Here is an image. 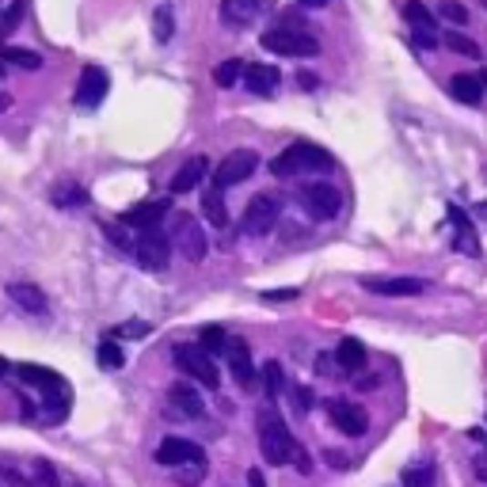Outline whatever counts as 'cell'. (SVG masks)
<instances>
[{
  "instance_id": "obj_1",
  "label": "cell",
  "mask_w": 487,
  "mask_h": 487,
  "mask_svg": "<svg viewBox=\"0 0 487 487\" xmlns=\"http://www.w3.org/2000/svg\"><path fill=\"white\" fill-rule=\"evenodd\" d=\"M335 160L328 149H320V145H309V141H298L289 145V149H282L279 157L270 160V172L279 179H293V176H320V172H331Z\"/></svg>"
},
{
  "instance_id": "obj_2",
  "label": "cell",
  "mask_w": 487,
  "mask_h": 487,
  "mask_svg": "<svg viewBox=\"0 0 487 487\" xmlns=\"http://www.w3.org/2000/svg\"><path fill=\"white\" fill-rule=\"evenodd\" d=\"M15 377L24 380V385L42 392V400H46V422L66 419V411H69V385L54 370H46V366H15Z\"/></svg>"
},
{
  "instance_id": "obj_3",
  "label": "cell",
  "mask_w": 487,
  "mask_h": 487,
  "mask_svg": "<svg viewBox=\"0 0 487 487\" xmlns=\"http://www.w3.org/2000/svg\"><path fill=\"white\" fill-rule=\"evenodd\" d=\"M256 427H259V450H263V457L270 464H289L293 446H298V441L289 438V427L282 422V415L267 408V411H259Z\"/></svg>"
},
{
  "instance_id": "obj_4",
  "label": "cell",
  "mask_w": 487,
  "mask_h": 487,
  "mask_svg": "<svg viewBox=\"0 0 487 487\" xmlns=\"http://www.w3.org/2000/svg\"><path fill=\"white\" fill-rule=\"evenodd\" d=\"M298 202H301V209L312 218V221H335L339 218V209H343V195H339V187H331V183H305L301 190H298Z\"/></svg>"
},
{
  "instance_id": "obj_5",
  "label": "cell",
  "mask_w": 487,
  "mask_h": 487,
  "mask_svg": "<svg viewBox=\"0 0 487 487\" xmlns=\"http://www.w3.org/2000/svg\"><path fill=\"white\" fill-rule=\"evenodd\" d=\"M263 46L270 54H282V57H316L320 54V42H316V35L301 31V27H274L263 35Z\"/></svg>"
},
{
  "instance_id": "obj_6",
  "label": "cell",
  "mask_w": 487,
  "mask_h": 487,
  "mask_svg": "<svg viewBox=\"0 0 487 487\" xmlns=\"http://www.w3.org/2000/svg\"><path fill=\"white\" fill-rule=\"evenodd\" d=\"M167 240L183 251V259H190V263L206 259V232H202L195 214H172V232H167Z\"/></svg>"
},
{
  "instance_id": "obj_7",
  "label": "cell",
  "mask_w": 487,
  "mask_h": 487,
  "mask_svg": "<svg viewBox=\"0 0 487 487\" xmlns=\"http://www.w3.org/2000/svg\"><path fill=\"white\" fill-rule=\"evenodd\" d=\"M176 366L187 373V377H195L202 389H218L221 385V373L214 366V358H209L198 343H179L176 347Z\"/></svg>"
},
{
  "instance_id": "obj_8",
  "label": "cell",
  "mask_w": 487,
  "mask_h": 487,
  "mask_svg": "<svg viewBox=\"0 0 487 487\" xmlns=\"http://www.w3.org/2000/svg\"><path fill=\"white\" fill-rule=\"evenodd\" d=\"M130 256H134L145 270H164L167 259H172V240H167L160 228L137 232V237L130 240Z\"/></svg>"
},
{
  "instance_id": "obj_9",
  "label": "cell",
  "mask_w": 487,
  "mask_h": 487,
  "mask_svg": "<svg viewBox=\"0 0 487 487\" xmlns=\"http://www.w3.org/2000/svg\"><path fill=\"white\" fill-rule=\"evenodd\" d=\"M282 218V206L274 195H259V198H251L248 209H244V218H240V232L244 237H267V232L279 225Z\"/></svg>"
},
{
  "instance_id": "obj_10",
  "label": "cell",
  "mask_w": 487,
  "mask_h": 487,
  "mask_svg": "<svg viewBox=\"0 0 487 487\" xmlns=\"http://www.w3.org/2000/svg\"><path fill=\"white\" fill-rule=\"evenodd\" d=\"M256 167H259V153H256V149H237V153H228L225 164L214 172V187H218V190L237 187V183H244V179L256 176Z\"/></svg>"
},
{
  "instance_id": "obj_11",
  "label": "cell",
  "mask_w": 487,
  "mask_h": 487,
  "mask_svg": "<svg viewBox=\"0 0 487 487\" xmlns=\"http://www.w3.org/2000/svg\"><path fill=\"white\" fill-rule=\"evenodd\" d=\"M328 415H331V422H335V427L339 431H343V434H350V438H362L366 431H370V415L362 411V408H358V404H350V400H328Z\"/></svg>"
},
{
  "instance_id": "obj_12",
  "label": "cell",
  "mask_w": 487,
  "mask_h": 487,
  "mask_svg": "<svg viewBox=\"0 0 487 487\" xmlns=\"http://www.w3.org/2000/svg\"><path fill=\"white\" fill-rule=\"evenodd\" d=\"M107 88H111V76L103 73L99 66H84V73H80V80H76V107H99L103 103V96H107Z\"/></svg>"
},
{
  "instance_id": "obj_13",
  "label": "cell",
  "mask_w": 487,
  "mask_h": 487,
  "mask_svg": "<svg viewBox=\"0 0 487 487\" xmlns=\"http://www.w3.org/2000/svg\"><path fill=\"white\" fill-rule=\"evenodd\" d=\"M164 218H172V206H167L164 198H157V202L130 206V209L122 214V225H126V228H137V232H149V228H160Z\"/></svg>"
},
{
  "instance_id": "obj_14",
  "label": "cell",
  "mask_w": 487,
  "mask_h": 487,
  "mask_svg": "<svg viewBox=\"0 0 487 487\" xmlns=\"http://www.w3.org/2000/svg\"><path fill=\"white\" fill-rule=\"evenodd\" d=\"M198 461H206L202 450L187 438H164L157 450V464H167V469H183V464H198Z\"/></svg>"
},
{
  "instance_id": "obj_15",
  "label": "cell",
  "mask_w": 487,
  "mask_h": 487,
  "mask_svg": "<svg viewBox=\"0 0 487 487\" xmlns=\"http://www.w3.org/2000/svg\"><path fill=\"white\" fill-rule=\"evenodd\" d=\"M225 358H228V370L237 377V385H244V389L256 385V362H251V350H248L244 339H228Z\"/></svg>"
},
{
  "instance_id": "obj_16",
  "label": "cell",
  "mask_w": 487,
  "mask_h": 487,
  "mask_svg": "<svg viewBox=\"0 0 487 487\" xmlns=\"http://www.w3.org/2000/svg\"><path fill=\"white\" fill-rule=\"evenodd\" d=\"M167 404H172L183 419H202L206 415V404H202V396L195 385H187V380H179V385L167 389Z\"/></svg>"
},
{
  "instance_id": "obj_17",
  "label": "cell",
  "mask_w": 487,
  "mask_h": 487,
  "mask_svg": "<svg viewBox=\"0 0 487 487\" xmlns=\"http://www.w3.org/2000/svg\"><path fill=\"white\" fill-rule=\"evenodd\" d=\"M206 172H209V160L206 157H187L183 167L172 176V195H190V190H195L206 179Z\"/></svg>"
},
{
  "instance_id": "obj_18",
  "label": "cell",
  "mask_w": 487,
  "mask_h": 487,
  "mask_svg": "<svg viewBox=\"0 0 487 487\" xmlns=\"http://www.w3.org/2000/svg\"><path fill=\"white\" fill-rule=\"evenodd\" d=\"M362 286L370 293H380V298H415V293H422L419 279H362Z\"/></svg>"
},
{
  "instance_id": "obj_19",
  "label": "cell",
  "mask_w": 487,
  "mask_h": 487,
  "mask_svg": "<svg viewBox=\"0 0 487 487\" xmlns=\"http://www.w3.org/2000/svg\"><path fill=\"white\" fill-rule=\"evenodd\" d=\"M279 69H274V66H244V84H248V92L251 96H274V92H279Z\"/></svg>"
},
{
  "instance_id": "obj_20",
  "label": "cell",
  "mask_w": 487,
  "mask_h": 487,
  "mask_svg": "<svg viewBox=\"0 0 487 487\" xmlns=\"http://www.w3.org/2000/svg\"><path fill=\"white\" fill-rule=\"evenodd\" d=\"M8 298L15 301V309H24L31 316L46 312V293H42L35 282H8Z\"/></svg>"
},
{
  "instance_id": "obj_21",
  "label": "cell",
  "mask_w": 487,
  "mask_h": 487,
  "mask_svg": "<svg viewBox=\"0 0 487 487\" xmlns=\"http://www.w3.org/2000/svg\"><path fill=\"white\" fill-rule=\"evenodd\" d=\"M263 12L259 0H221V19L228 27H248V24H256Z\"/></svg>"
},
{
  "instance_id": "obj_22",
  "label": "cell",
  "mask_w": 487,
  "mask_h": 487,
  "mask_svg": "<svg viewBox=\"0 0 487 487\" xmlns=\"http://www.w3.org/2000/svg\"><path fill=\"white\" fill-rule=\"evenodd\" d=\"M331 358H335V366H339V370H347V373H362L366 362H370V354H366V347L358 343V339H343V343H339V350H335Z\"/></svg>"
},
{
  "instance_id": "obj_23",
  "label": "cell",
  "mask_w": 487,
  "mask_h": 487,
  "mask_svg": "<svg viewBox=\"0 0 487 487\" xmlns=\"http://www.w3.org/2000/svg\"><path fill=\"white\" fill-rule=\"evenodd\" d=\"M450 225H453V237H457V251H464V256H480L476 228H472V221L464 218L457 206H450Z\"/></svg>"
},
{
  "instance_id": "obj_24",
  "label": "cell",
  "mask_w": 487,
  "mask_h": 487,
  "mask_svg": "<svg viewBox=\"0 0 487 487\" xmlns=\"http://www.w3.org/2000/svg\"><path fill=\"white\" fill-rule=\"evenodd\" d=\"M450 92H453L457 103H469V107H480V103H483V84L472 73H457L450 80Z\"/></svg>"
},
{
  "instance_id": "obj_25",
  "label": "cell",
  "mask_w": 487,
  "mask_h": 487,
  "mask_svg": "<svg viewBox=\"0 0 487 487\" xmlns=\"http://www.w3.org/2000/svg\"><path fill=\"white\" fill-rule=\"evenodd\" d=\"M50 202H54L57 209H76V206H88V190H84L80 183H73V179H61V183L50 190Z\"/></svg>"
},
{
  "instance_id": "obj_26",
  "label": "cell",
  "mask_w": 487,
  "mask_h": 487,
  "mask_svg": "<svg viewBox=\"0 0 487 487\" xmlns=\"http://www.w3.org/2000/svg\"><path fill=\"white\" fill-rule=\"evenodd\" d=\"M19 487H57V469L46 461H31V472H19Z\"/></svg>"
},
{
  "instance_id": "obj_27",
  "label": "cell",
  "mask_w": 487,
  "mask_h": 487,
  "mask_svg": "<svg viewBox=\"0 0 487 487\" xmlns=\"http://www.w3.org/2000/svg\"><path fill=\"white\" fill-rule=\"evenodd\" d=\"M202 209H206L209 225H218V228H225V225H228V209H225V190L209 187L206 195H202Z\"/></svg>"
},
{
  "instance_id": "obj_28",
  "label": "cell",
  "mask_w": 487,
  "mask_h": 487,
  "mask_svg": "<svg viewBox=\"0 0 487 487\" xmlns=\"http://www.w3.org/2000/svg\"><path fill=\"white\" fill-rule=\"evenodd\" d=\"M404 19L411 24V31H427V35H434V12L422 5V0H408L404 5Z\"/></svg>"
},
{
  "instance_id": "obj_29",
  "label": "cell",
  "mask_w": 487,
  "mask_h": 487,
  "mask_svg": "<svg viewBox=\"0 0 487 487\" xmlns=\"http://www.w3.org/2000/svg\"><path fill=\"white\" fill-rule=\"evenodd\" d=\"M0 61H8V66H19V69H27V73L42 69V57H38L35 50H24V46H5V50H0Z\"/></svg>"
},
{
  "instance_id": "obj_30",
  "label": "cell",
  "mask_w": 487,
  "mask_h": 487,
  "mask_svg": "<svg viewBox=\"0 0 487 487\" xmlns=\"http://www.w3.org/2000/svg\"><path fill=\"white\" fill-rule=\"evenodd\" d=\"M176 35V19H172V5H160L157 12H153V38L160 42V46H164V42L167 38H172Z\"/></svg>"
},
{
  "instance_id": "obj_31",
  "label": "cell",
  "mask_w": 487,
  "mask_h": 487,
  "mask_svg": "<svg viewBox=\"0 0 487 487\" xmlns=\"http://www.w3.org/2000/svg\"><path fill=\"white\" fill-rule=\"evenodd\" d=\"M240 76H244V61H237V57L221 61V66L214 69V84H218V88H232Z\"/></svg>"
},
{
  "instance_id": "obj_32",
  "label": "cell",
  "mask_w": 487,
  "mask_h": 487,
  "mask_svg": "<svg viewBox=\"0 0 487 487\" xmlns=\"http://www.w3.org/2000/svg\"><path fill=\"white\" fill-rule=\"evenodd\" d=\"M263 380H267V396H270V400H279V396L289 389V385H286V373H282L279 362H267V366H263Z\"/></svg>"
},
{
  "instance_id": "obj_33",
  "label": "cell",
  "mask_w": 487,
  "mask_h": 487,
  "mask_svg": "<svg viewBox=\"0 0 487 487\" xmlns=\"http://www.w3.org/2000/svg\"><path fill=\"white\" fill-rule=\"evenodd\" d=\"M225 343H228V335H225L218 324L202 328V339H198V347H202L206 354H225Z\"/></svg>"
},
{
  "instance_id": "obj_34",
  "label": "cell",
  "mask_w": 487,
  "mask_h": 487,
  "mask_svg": "<svg viewBox=\"0 0 487 487\" xmlns=\"http://www.w3.org/2000/svg\"><path fill=\"white\" fill-rule=\"evenodd\" d=\"M99 366L103 370H122L126 366V358H122L115 339H103V343H99Z\"/></svg>"
},
{
  "instance_id": "obj_35",
  "label": "cell",
  "mask_w": 487,
  "mask_h": 487,
  "mask_svg": "<svg viewBox=\"0 0 487 487\" xmlns=\"http://www.w3.org/2000/svg\"><path fill=\"white\" fill-rule=\"evenodd\" d=\"M404 487H434V469H431L427 461L411 464V469L404 472Z\"/></svg>"
},
{
  "instance_id": "obj_36",
  "label": "cell",
  "mask_w": 487,
  "mask_h": 487,
  "mask_svg": "<svg viewBox=\"0 0 487 487\" xmlns=\"http://www.w3.org/2000/svg\"><path fill=\"white\" fill-rule=\"evenodd\" d=\"M441 42H446L450 50H457V54H464V57H480V46L472 38H464V35H457V31H450V35H441Z\"/></svg>"
},
{
  "instance_id": "obj_37",
  "label": "cell",
  "mask_w": 487,
  "mask_h": 487,
  "mask_svg": "<svg viewBox=\"0 0 487 487\" xmlns=\"http://www.w3.org/2000/svg\"><path fill=\"white\" fill-rule=\"evenodd\" d=\"M441 15H446L450 24H469V8H464L461 0H441Z\"/></svg>"
},
{
  "instance_id": "obj_38",
  "label": "cell",
  "mask_w": 487,
  "mask_h": 487,
  "mask_svg": "<svg viewBox=\"0 0 487 487\" xmlns=\"http://www.w3.org/2000/svg\"><path fill=\"white\" fill-rule=\"evenodd\" d=\"M202 472H206V461H198V464H183L179 487H195V483H202Z\"/></svg>"
},
{
  "instance_id": "obj_39",
  "label": "cell",
  "mask_w": 487,
  "mask_h": 487,
  "mask_svg": "<svg viewBox=\"0 0 487 487\" xmlns=\"http://www.w3.org/2000/svg\"><path fill=\"white\" fill-rule=\"evenodd\" d=\"M149 331H153V328L145 324V320H126L122 328H115L118 339H141V335H149Z\"/></svg>"
},
{
  "instance_id": "obj_40",
  "label": "cell",
  "mask_w": 487,
  "mask_h": 487,
  "mask_svg": "<svg viewBox=\"0 0 487 487\" xmlns=\"http://www.w3.org/2000/svg\"><path fill=\"white\" fill-rule=\"evenodd\" d=\"M289 396H293V408H298L301 415L312 408V392H309L305 385H289Z\"/></svg>"
},
{
  "instance_id": "obj_41",
  "label": "cell",
  "mask_w": 487,
  "mask_h": 487,
  "mask_svg": "<svg viewBox=\"0 0 487 487\" xmlns=\"http://www.w3.org/2000/svg\"><path fill=\"white\" fill-rule=\"evenodd\" d=\"M19 19H24V0H15V5L5 12V31H15Z\"/></svg>"
},
{
  "instance_id": "obj_42",
  "label": "cell",
  "mask_w": 487,
  "mask_h": 487,
  "mask_svg": "<svg viewBox=\"0 0 487 487\" xmlns=\"http://www.w3.org/2000/svg\"><path fill=\"white\" fill-rule=\"evenodd\" d=\"M316 373H324V377H331V373H339V366L331 362V354H320V358H316Z\"/></svg>"
},
{
  "instance_id": "obj_43",
  "label": "cell",
  "mask_w": 487,
  "mask_h": 487,
  "mask_svg": "<svg viewBox=\"0 0 487 487\" xmlns=\"http://www.w3.org/2000/svg\"><path fill=\"white\" fill-rule=\"evenodd\" d=\"M267 301H293L298 298V289H270V293H263Z\"/></svg>"
},
{
  "instance_id": "obj_44",
  "label": "cell",
  "mask_w": 487,
  "mask_h": 487,
  "mask_svg": "<svg viewBox=\"0 0 487 487\" xmlns=\"http://www.w3.org/2000/svg\"><path fill=\"white\" fill-rule=\"evenodd\" d=\"M411 38L419 42L422 50H431V46H438V42H441V38H434V35H427V31H411Z\"/></svg>"
},
{
  "instance_id": "obj_45",
  "label": "cell",
  "mask_w": 487,
  "mask_h": 487,
  "mask_svg": "<svg viewBox=\"0 0 487 487\" xmlns=\"http://www.w3.org/2000/svg\"><path fill=\"white\" fill-rule=\"evenodd\" d=\"M248 483H251V487H267V480H263L259 469H251V472H248Z\"/></svg>"
},
{
  "instance_id": "obj_46",
  "label": "cell",
  "mask_w": 487,
  "mask_h": 487,
  "mask_svg": "<svg viewBox=\"0 0 487 487\" xmlns=\"http://www.w3.org/2000/svg\"><path fill=\"white\" fill-rule=\"evenodd\" d=\"M298 5H301V8H324L328 0H298Z\"/></svg>"
},
{
  "instance_id": "obj_47",
  "label": "cell",
  "mask_w": 487,
  "mask_h": 487,
  "mask_svg": "<svg viewBox=\"0 0 487 487\" xmlns=\"http://www.w3.org/2000/svg\"><path fill=\"white\" fill-rule=\"evenodd\" d=\"M0 111H8V96L5 92H0Z\"/></svg>"
},
{
  "instance_id": "obj_48",
  "label": "cell",
  "mask_w": 487,
  "mask_h": 487,
  "mask_svg": "<svg viewBox=\"0 0 487 487\" xmlns=\"http://www.w3.org/2000/svg\"><path fill=\"white\" fill-rule=\"evenodd\" d=\"M480 84H483V88H487V69H480V76H476Z\"/></svg>"
},
{
  "instance_id": "obj_49",
  "label": "cell",
  "mask_w": 487,
  "mask_h": 487,
  "mask_svg": "<svg viewBox=\"0 0 487 487\" xmlns=\"http://www.w3.org/2000/svg\"><path fill=\"white\" fill-rule=\"evenodd\" d=\"M8 373V362H5V358H0V377H5Z\"/></svg>"
},
{
  "instance_id": "obj_50",
  "label": "cell",
  "mask_w": 487,
  "mask_h": 487,
  "mask_svg": "<svg viewBox=\"0 0 487 487\" xmlns=\"http://www.w3.org/2000/svg\"><path fill=\"white\" fill-rule=\"evenodd\" d=\"M483 5H487V0H483Z\"/></svg>"
},
{
  "instance_id": "obj_51",
  "label": "cell",
  "mask_w": 487,
  "mask_h": 487,
  "mask_svg": "<svg viewBox=\"0 0 487 487\" xmlns=\"http://www.w3.org/2000/svg\"><path fill=\"white\" fill-rule=\"evenodd\" d=\"M0 73H5V69H0Z\"/></svg>"
}]
</instances>
